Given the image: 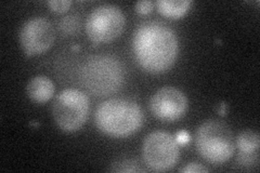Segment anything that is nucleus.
Returning <instances> with one entry per match:
<instances>
[{
    "mask_svg": "<svg viewBox=\"0 0 260 173\" xmlns=\"http://www.w3.org/2000/svg\"><path fill=\"white\" fill-rule=\"evenodd\" d=\"M133 48L137 62L149 73L159 74L175 64L179 43L174 29L159 21H148L137 27Z\"/></svg>",
    "mask_w": 260,
    "mask_h": 173,
    "instance_id": "f257e3e1",
    "label": "nucleus"
},
{
    "mask_svg": "<svg viewBox=\"0 0 260 173\" xmlns=\"http://www.w3.org/2000/svg\"><path fill=\"white\" fill-rule=\"evenodd\" d=\"M95 125L102 133L125 137L136 133L144 121L140 105L128 98H111L96 107Z\"/></svg>",
    "mask_w": 260,
    "mask_h": 173,
    "instance_id": "f03ea898",
    "label": "nucleus"
},
{
    "mask_svg": "<svg viewBox=\"0 0 260 173\" xmlns=\"http://www.w3.org/2000/svg\"><path fill=\"white\" fill-rule=\"evenodd\" d=\"M84 87L95 96L117 92L125 81L124 65L115 56L100 54L90 56L80 70Z\"/></svg>",
    "mask_w": 260,
    "mask_h": 173,
    "instance_id": "7ed1b4c3",
    "label": "nucleus"
},
{
    "mask_svg": "<svg viewBox=\"0 0 260 173\" xmlns=\"http://www.w3.org/2000/svg\"><path fill=\"white\" fill-rule=\"evenodd\" d=\"M195 146L203 159L213 164H222L232 158L235 140L232 130L225 122L210 119L198 128Z\"/></svg>",
    "mask_w": 260,
    "mask_h": 173,
    "instance_id": "20e7f679",
    "label": "nucleus"
},
{
    "mask_svg": "<svg viewBox=\"0 0 260 173\" xmlns=\"http://www.w3.org/2000/svg\"><path fill=\"white\" fill-rule=\"evenodd\" d=\"M90 102L78 89H65L54 98L52 104L53 119L62 131L76 132L87 121Z\"/></svg>",
    "mask_w": 260,
    "mask_h": 173,
    "instance_id": "39448f33",
    "label": "nucleus"
},
{
    "mask_svg": "<svg viewBox=\"0 0 260 173\" xmlns=\"http://www.w3.org/2000/svg\"><path fill=\"white\" fill-rule=\"evenodd\" d=\"M126 26L124 12L114 5L94 8L86 21V32L92 43H109L121 35Z\"/></svg>",
    "mask_w": 260,
    "mask_h": 173,
    "instance_id": "423d86ee",
    "label": "nucleus"
},
{
    "mask_svg": "<svg viewBox=\"0 0 260 173\" xmlns=\"http://www.w3.org/2000/svg\"><path fill=\"white\" fill-rule=\"evenodd\" d=\"M142 155L146 167L150 170L164 172L176 166L180 151L172 134L164 131H154L144 139Z\"/></svg>",
    "mask_w": 260,
    "mask_h": 173,
    "instance_id": "0eeeda50",
    "label": "nucleus"
},
{
    "mask_svg": "<svg viewBox=\"0 0 260 173\" xmlns=\"http://www.w3.org/2000/svg\"><path fill=\"white\" fill-rule=\"evenodd\" d=\"M55 30L51 22L43 16L27 20L21 27L19 40L22 50L28 56L47 52L54 43Z\"/></svg>",
    "mask_w": 260,
    "mask_h": 173,
    "instance_id": "6e6552de",
    "label": "nucleus"
},
{
    "mask_svg": "<svg viewBox=\"0 0 260 173\" xmlns=\"http://www.w3.org/2000/svg\"><path fill=\"white\" fill-rule=\"evenodd\" d=\"M150 110L153 116L161 121H176L188 111V98L175 87H164L152 95Z\"/></svg>",
    "mask_w": 260,
    "mask_h": 173,
    "instance_id": "1a4fd4ad",
    "label": "nucleus"
},
{
    "mask_svg": "<svg viewBox=\"0 0 260 173\" xmlns=\"http://www.w3.org/2000/svg\"><path fill=\"white\" fill-rule=\"evenodd\" d=\"M54 90L55 87L52 80L43 75L32 77L26 86L28 97L32 102L38 104H43L51 100Z\"/></svg>",
    "mask_w": 260,
    "mask_h": 173,
    "instance_id": "9d476101",
    "label": "nucleus"
},
{
    "mask_svg": "<svg viewBox=\"0 0 260 173\" xmlns=\"http://www.w3.org/2000/svg\"><path fill=\"white\" fill-rule=\"evenodd\" d=\"M192 3L189 0H158L155 3L161 15L169 19H180L189 11Z\"/></svg>",
    "mask_w": 260,
    "mask_h": 173,
    "instance_id": "9b49d317",
    "label": "nucleus"
},
{
    "mask_svg": "<svg viewBox=\"0 0 260 173\" xmlns=\"http://www.w3.org/2000/svg\"><path fill=\"white\" fill-rule=\"evenodd\" d=\"M260 146L259 134L253 130H245L235 140V147L239 148L240 154L253 155L258 154Z\"/></svg>",
    "mask_w": 260,
    "mask_h": 173,
    "instance_id": "f8f14e48",
    "label": "nucleus"
},
{
    "mask_svg": "<svg viewBox=\"0 0 260 173\" xmlns=\"http://www.w3.org/2000/svg\"><path fill=\"white\" fill-rule=\"evenodd\" d=\"M112 171L115 172H139V171H144L140 166L139 163L135 160H121L118 163H114V166H112Z\"/></svg>",
    "mask_w": 260,
    "mask_h": 173,
    "instance_id": "ddd939ff",
    "label": "nucleus"
},
{
    "mask_svg": "<svg viewBox=\"0 0 260 173\" xmlns=\"http://www.w3.org/2000/svg\"><path fill=\"white\" fill-rule=\"evenodd\" d=\"M78 25H79V23L77 22L75 16L68 15V16H65V18L60 22V30L62 32H64L65 35H69V34L71 35L74 31H76Z\"/></svg>",
    "mask_w": 260,
    "mask_h": 173,
    "instance_id": "4468645a",
    "label": "nucleus"
},
{
    "mask_svg": "<svg viewBox=\"0 0 260 173\" xmlns=\"http://www.w3.org/2000/svg\"><path fill=\"white\" fill-rule=\"evenodd\" d=\"M72 4L71 0H50L48 2V7L55 13H63L70 9Z\"/></svg>",
    "mask_w": 260,
    "mask_h": 173,
    "instance_id": "2eb2a0df",
    "label": "nucleus"
},
{
    "mask_svg": "<svg viewBox=\"0 0 260 173\" xmlns=\"http://www.w3.org/2000/svg\"><path fill=\"white\" fill-rule=\"evenodd\" d=\"M154 7H155V3L150 2V0H144V2H138L135 6V9L138 14L148 15L154 10Z\"/></svg>",
    "mask_w": 260,
    "mask_h": 173,
    "instance_id": "dca6fc26",
    "label": "nucleus"
},
{
    "mask_svg": "<svg viewBox=\"0 0 260 173\" xmlns=\"http://www.w3.org/2000/svg\"><path fill=\"white\" fill-rule=\"evenodd\" d=\"M179 171L184 172V173H205V172H209L208 168H206L205 166H203V164L198 163V162L188 163L185 167L181 168Z\"/></svg>",
    "mask_w": 260,
    "mask_h": 173,
    "instance_id": "f3484780",
    "label": "nucleus"
}]
</instances>
